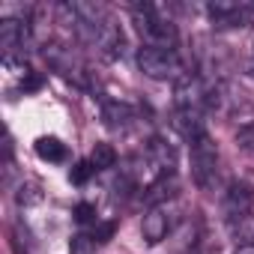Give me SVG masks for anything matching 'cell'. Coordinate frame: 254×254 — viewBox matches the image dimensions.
<instances>
[{
  "label": "cell",
  "instance_id": "6da1fadb",
  "mask_svg": "<svg viewBox=\"0 0 254 254\" xmlns=\"http://www.w3.org/2000/svg\"><path fill=\"white\" fill-rule=\"evenodd\" d=\"M191 147V177L200 191H212L218 186V147L209 135H200Z\"/></svg>",
  "mask_w": 254,
  "mask_h": 254
},
{
  "label": "cell",
  "instance_id": "7a4b0ae2",
  "mask_svg": "<svg viewBox=\"0 0 254 254\" xmlns=\"http://www.w3.org/2000/svg\"><path fill=\"white\" fill-rule=\"evenodd\" d=\"M138 69L147 75V78H156V81H180L186 72H183V60L177 51L171 48H156V45H144L138 51Z\"/></svg>",
  "mask_w": 254,
  "mask_h": 254
},
{
  "label": "cell",
  "instance_id": "3957f363",
  "mask_svg": "<svg viewBox=\"0 0 254 254\" xmlns=\"http://www.w3.org/2000/svg\"><path fill=\"white\" fill-rule=\"evenodd\" d=\"M135 21H138V30L147 36L150 45H156V48H171V51H174V45H177V27H174L171 21L159 18L153 6H138V9H135Z\"/></svg>",
  "mask_w": 254,
  "mask_h": 254
},
{
  "label": "cell",
  "instance_id": "277c9868",
  "mask_svg": "<svg viewBox=\"0 0 254 254\" xmlns=\"http://www.w3.org/2000/svg\"><path fill=\"white\" fill-rule=\"evenodd\" d=\"M251 206H254V191H251L245 183L236 180V183H230V186L224 189V194H221V215H224L227 224L245 221L248 212H251Z\"/></svg>",
  "mask_w": 254,
  "mask_h": 254
},
{
  "label": "cell",
  "instance_id": "5b68a950",
  "mask_svg": "<svg viewBox=\"0 0 254 254\" xmlns=\"http://www.w3.org/2000/svg\"><path fill=\"white\" fill-rule=\"evenodd\" d=\"M45 60L63 75V78H69V81H75L78 87H84L87 84V69L78 63V57L69 51V48H63V45H45Z\"/></svg>",
  "mask_w": 254,
  "mask_h": 254
},
{
  "label": "cell",
  "instance_id": "8992f818",
  "mask_svg": "<svg viewBox=\"0 0 254 254\" xmlns=\"http://www.w3.org/2000/svg\"><path fill=\"white\" fill-rule=\"evenodd\" d=\"M206 93H209V87L197 75H183L174 87V99H177L180 111H200L206 105Z\"/></svg>",
  "mask_w": 254,
  "mask_h": 254
},
{
  "label": "cell",
  "instance_id": "52a82bcc",
  "mask_svg": "<svg viewBox=\"0 0 254 254\" xmlns=\"http://www.w3.org/2000/svg\"><path fill=\"white\" fill-rule=\"evenodd\" d=\"M206 12L212 15V21L218 27H242L251 15H254V3H236V0H218L209 3Z\"/></svg>",
  "mask_w": 254,
  "mask_h": 254
},
{
  "label": "cell",
  "instance_id": "ba28073f",
  "mask_svg": "<svg viewBox=\"0 0 254 254\" xmlns=\"http://www.w3.org/2000/svg\"><path fill=\"white\" fill-rule=\"evenodd\" d=\"M30 39V21L24 18H3L0 21V45H3L6 57H12V51L24 48V42Z\"/></svg>",
  "mask_w": 254,
  "mask_h": 254
},
{
  "label": "cell",
  "instance_id": "9c48e42d",
  "mask_svg": "<svg viewBox=\"0 0 254 254\" xmlns=\"http://www.w3.org/2000/svg\"><path fill=\"white\" fill-rule=\"evenodd\" d=\"M168 230H171V218H168L165 206H150L147 215H144V221H141L144 239H147L150 245H159V242L168 236Z\"/></svg>",
  "mask_w": 254,
  "mask_h": 254
},
{
  "label": "cell",
  "instance_id": "30bf717a",
  "mask_svg": "<svg viewBox=\"0 0 254 254\" xmlns=\"http://www.w3.org/2000/svg\"><path fill=\"white\" fill-rule=\"evenodd\" d=\"M102 120L108 129H126L132 120H135V111L132 105H126V102H102Z\"/></svg>",
  "mask_w": 254,
  "mask_h": 254
},
{
  "label": "cell",
  "instance_id": "8fae6325",
  "mask_svg": "<svg viewBox=\"0 0 254 254\" xmlns=\"http://www.w3.org/2000/svg\"><path fill=\"white\" fill-rule=\"evenodd\" d=\"M174 126H177V132L191 144V141H197L200 135H206V129H203V117H200V111H177V120H174Z\"/></svg>",
  "mask_w": 254,
  "mask_h": 254
},
{
  "label": "cell",
  "instance_id": "7c38bea8",
  "mask_svg": "<svg viewBox=\"0 0 254 254\" xmlns=\"http://www.w3.org/2000/svg\"><path fill=\"white\" fill-rule=\"evenodd\" d=\"M147 150H150L153 162L162 168V174H174V165H177V153H174V147H171L168 141H162V138H153V141L147 144Z\"/></svg>",
  "mask_w": 254,
  "mask_h": 254
},
{
  "label": "cell",
  "instance_id": "4fadbf2b",
  "mask_svg": "<svg viewBox=\"0 0 254 254\" xmlns=\"http://www.w3.org/2000/svg\"><path fill=\"white\" fill-rule=\"evenodd\" d=\"M36 156L42 162H63L66 159V144L60 138H54V135H42L36 141Z\"/></svg>",
  "mask_w": 254,
  "mask_h": 254
},
{
  "label": "cell",
  "instance_id": "5bb4252c",
  "mask_svg": "<svg viewBox=\"0 0 254 254\" xmlns=\"http://www.w3.org/2000/svg\"><path fill=\"white\" fill-rule=\"evenodd\" d=\"M174 189H177L174 174H162V177L147 189V203H150V206H162L168 197H174Z\"/></svg>",
  "mask_w": 254,
  "mask_h": 254
},
{
  "label": "cell",
  "instance_id": "9a60e30c",
  "mask_svg": "<svg viewBox=\"0 0 254 254\" xmlns=\"http://www.w3.org/2000/svg\"><path fill=\"white\" fill-rule=\"evenodd\" d=\"M90 165H93L96 171H108V168H114V165H117V150H114L111 144H96L93 153H90Z\"/></svg>",
  "mask_w": 254,
  "mask_h": 254
},
{
  "label": "cell",
  "instance_id": "2e32d148",
  "mask_svg": "<svg viewBox=\"0 0 254 254\" xmlns=\"http://www.w3.org/2000/svg\"><path fill=\"white\" fill-rule=\"evenodd\" d=\"M15 200H18V206H33V203H39V200H42V189H39V183H21Z\"/></svg>",
  "mask_w": 254,
  "mask_h": 254
},
{
  "label": "cell",
  "instance_id": "e0dca14e",
  "mask_svg": "<svg viewBox=\"0 0 254 254\" xmlns=\"http://www.w3.org/2000/svg\"><path fill=\"white\" fill-rule=\"evenodd\" d=\"M69 254H96V239L90 233H75L69 239Z\"/></svg>",
  "mask_w": 254,
  "mask_h": 254
},
{
  "label": "cell",
  "instance_id": "ac0fdd59",
  "mask_svg": "<svg viewBox=\"0 0 254 254\" xmlns=\"http://www.w3.org/2000/svg\"><path fill=\"white\" fill-rule=\"evenodd\" d=\"M236 144L245 153H254V120H245L239 129H236Z\"/></svg>",
  "mask_w": 254,
  "mask_h": 254
},
{
  "label": "cell",
  "instance_id": "d6986e66",
  "mask_svg": "<svg viewBox=\"0 0 254 254\" xmlns=\"http://www.w3.org/2000/svg\"><path fill=\"white\" fill-rule=\"evenodd\" d=\"M93 171H96V168L90 165V159H87V162H78V165L69 171V180H72L75 186H81V183H87V180H90V174H93Z\"/></svg>",
  "mask_w": 254,
  "mask_h": 254
},
{
  "label": "cell",
  "instance_id": "ffe728a7",
  "mask_svg": "<svg viewBox=\"0 0 254 254\" xmlns=\"http://www.w3.org/2000/svg\"><path fill=\"white\" fill-rule=\"evenodd\" d=\"M75 221L78 224H96V206L93 203H78L75 206Z\"/></svg>",
  "mask_w": 254,
  "mask_h": 254
},
{
  "label": "cell",
  "instance_id": "44dd1931",
  "mask_svg": "<svg viewBox=\"0 0 254 254\" xmlns=\"http://www.w3.org/2000/svg\"><path fill=\"white\" fill-rule=\"evenodd\" d=\"M111 236H114V221L96 224V230H93V239H96V242H108Z\"/></svg>",
  "mask_w": 254,
  "mask_h": 254
},
{
  "label": "cell",
  "instance_id": "7402d4cb",
  "mask_svg": "<svg viewBox=\"0 0 254 254\" xmlns=\"http://www.w3.org/2000/svg\"><path fill=\"white\" fill-rule=\"evenodd\" d=\"M233 254H254V242H242Z\"/></svg>",
  "mask_w": 254,
  "mask_h": 254
},
{
  "label": "cell",
  "instance_id": "603a6c76",
  "mask_svg": "<svg viewBox=\"0 0 254 254\" xmlns=\"http://www.w3.org/2000/svg\"><path fill=\"white\" fill-rule=\"evenodd\" d=\"M248 75H251V78H254V66H251V69H248Z\"/></svg>",
  "mask_w": 254,
  "mask_h": 254
}]
</instances>
